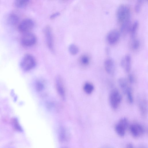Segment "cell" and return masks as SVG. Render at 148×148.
Segmentation results:
<instances>
[{"label": "cell", "instance_id": "3", "mask_svg": "<svg viewBox=\"0 0 148 148\" xmlns=\"http://www.w3.org/2000/svg\"><path fill=\"white\" fill-rule=\"evenodd\" d=\"M122 99V96L116 89H113L110 93L109 101L110 105L114 109H116L119 106Z\"/></svg>", "mask_w": 148, "mask_h": 148}, {"label": "cell", "instance_id": "15", "mask_svg": "<svg viewBox=\"0 0 148 148\" xmlns=\"http://www.w3.org/2000/svg\"><path fill=\"white\" fill-rule=\"evenodd\" d=\"M18 16L15 13H12L8 16V23L12 25L16 24L19 21Z\"/></svg>", "mask_w": 148, "mask_h": 148}, {"label": "cell", "instance_id": "13", "mask_svg": "<svg viewBox=\"0 0 148 148\" xmlns=\"http://www.w3.org/2000/svg\"><path fill=\"white\" fill-rule=\"evenodd\" d=\"M139 101L138 106L140 114L142 116H145L147 112V103L146 100L144 99H141Z\"/></svg>", "mask_w": 148, "mask_h": 148}, {"label": "cell", "instance_id": "27", "mask_svg": "<svg viewBox=\"0 0 148 148\" xmlns=\"http://www.w3.org/2000/svg\"><path fill=\"white\" fill-rule=\"evenodd\" d=\"M126 148H134V147L132 143H129L126 145Z\"/></svg>", "mask_w": 148, "mask_h": 148}, {"label": "cell", "instance_id": "6", "mask_svg": "<svg viewBox=\"0 0 148 148\" xmlns=\"http://www.w3.org/2000/svg\"><path fill=\"white\" fill-rule=\"evenodd\" d=\"M128 126L127 121L125 119H121L115 125V131L119 136L123 137L125 134V130Z\"/></svg>", "mask_w": 148, "mask_h": 148}, {"label": "cell", "instance_id": "30", "mask_svg": "<svg viewBox=\"0 0 148 148\" xmlns=\"http://www.w3.org/2000/svg\"><path fill=\"white\" fill-rule=\"evenodd\" d=\"M102 148H110V147H103Z\"/></svg>", "mask_w": 148, "mask_h": 148}, {"label": "cell", "instance_id": "9", "mask_svg": "<svg viewBox=\"0 0 148 148\" xmlns=\"http://www.w3.org/2000/svg\"><path fill=\"white\" fill-rule=\"evenodd\" d=\"M120 32L116 29H113L108 33L106 39L110 44H113L116 43L119 40L120 37Z\"/></svg>", "mask_w": 148, "mask_h": 148}, {"label": "cell", "instance_id": "23", "mask_svg": "<svg viewBox=\"0 0 148 148\" xmlns=\"http://www.w3.org/2000/svg\"><path fill=\"white\" fill-rule=\"evenodd\" d=\"M143 0H138L135 4L134 9L135 11L136 12H138L140 11L141 5L143 3Z\"/></svg>", "mask_w": 148, "mask_h": 148}, {"label": "cell", "instance_id": "1", "mask_svg": "<svg viewBox=\"0 0 148 148\" xmlns=\"http://www.w3.org/2000/svg\"><path fill=\"white\" fill-rule=\"evenodd\" d=\"M130 10L127 5L121 4L118 7L116 16L118 21L121 23L124 21L130 19Z\"/></svg>", "mask_w": 148, "mask_h": 148}, {"label": "cell", "instance_id": "11", "mask_svg": "<svg viewBox=\"0 0 148 148\" xmlns=\"http://www.w3.org/2000/svg\"><path fill=\"white\" fill-rule=\"evenodd\" d=\"M104 68L106 72L109 74H113L115 69V64L113 60L111 58L106 59L104 63Z\"/></svg>", "mask_w": 148, "mask_h": 148}, {"label": "cell", "instance_id": "21", "mask_svg": "<svg viewBox=\"0 0 148 148\" xmlns=\"http://www.w3.org/2000/svg\"><path fill=\"white\" fill-rule=\"evenodd\" d=\"M127 96V99L129 102L130 103H132L134 101V98L131 88L129 87L125 92Z\"/></svg>", "mask_w": 148, "mask_h": 148}, {"label": "cell", "instance_id": "25", "mask_svg": "<svg viewBox=\"0 0 148 148\" xmlns=\"http://www.w3.org/2000/svg\"><path fill=\"white\" fill-rule=\"evenodd\" d=\"M128 80L130 83L133 84L134 83L135 79L133 75L132 74H129L128 76Z\"/></svg>", "mask_w": 148, "mask_h": 148}, {"label": "cell", "instance_id": "10", "mask_svg": "<svg viewBox=\"0 0 148 148\" xmlns=\"http://www.w3.org/2000/svg\"><path fill=\"white\" fill-rule=\"evenodd\" d=\"M55 84L57 92L61 97L64 100L65 98V89L62 79L59 76H57L56 79Z\"/></svg>", "mask_w": 148, "mask_h": 148}, {"label": "cell", "instance_id": "18", "mask_svg": "<svg viewBox=\"0 0 148 148\" xmlns=\"http://www.w3.org/2000/svg\"><path fill=\"white\" fill-rule=\"evenodd\" d=\"M94 87L93 85L91 83L86 82L83 86V89L84 91L87 94H91L94 90Z\"/></svg>", "mask_w": 148, "mask_h": 148}, {"label": "cell", "instance_id": "8", "mask_svg": "<svg viewBox=\"0 0 148 148\" xmlns=\"http://www.w3.org/2000/svg\"><path fill=\"white\" fill-rule=\"evenodd\" d=\"M45 32L47 44L50 50L54 51L53 38L51 28L49 26H47L45 29Z\"/></svg>", "mask_w": 148, "mask_h": 148}, {"label": "cell", "instance_id": "5", "mask_svg": "<svg viewBox=\"0 0 148 148\" xmlns=\"http://www.w3.org/2000/svg\"><path fill=\"white\" fill-rule=\"evenodd\" d=\"M34 26L33 21L29 18H25L22 20L18 26L19 30L24 33L29 32Z\"/></svg>", "mask_w": 148, "mask_h": 148}, {"label": "cell", "instance_id": "2", "mask_svg": "<svg viewBox=\"0 0 148 148\" xmlns=\"http://www.w3.org/2000/svg\"><path fill=\"white\" fill-rule=\"evenodd\" d=\"M36 64L35 58L29 54L25 55L21 62L22 68L25 71H28L32 69L35 66Z\"/></svg>", "mask_w": 148, "mask_h": 148}, {"label": "cell", "instance_id": "29", "mask_svg": "<svg viewBox=\"0 0 148 148\" xmlns=\"http://www.w3.org/2000/svg\"><path fill=\"white\" fill-rule=\"evenodd\" d=\"M138 148H147L146 147L143 146V145H141L140 146H139Z\"/></svg>", "mask_w": 148, "mask_h": 148}, {"label": "cell", "instance_id": "16", "mask_svg": "<svg viewBox=\"0 0 148 148\" xmlns=\"http://www.w3.org/2000/svg\"><path fill=\"white\" fill-rule=\"evenodd\" d=\"M138 25V22L136 20L134 22L132 26H131L130 31V32L131 37L132 39L134 38Z\"/></svg>", "mask_w": 148, "mask_h": 148}, {"label": "cell", "instance_id": "20", "mask_svg": "<svg viewBox=\"0 0 148 148\" xmlns=\"http://www.w3.org/2000/svg\"><path fill=\"white\" fill-rule=\"evenodd\" d=\"M69 50L71 55H75L78 53L79 49L78 47L75 45L72 44L69 46Z\"/></svg>", "mask_w": 148, "mask_h": 148}, {"label": "cell", "instance_id": "4", "mask_svg": "<svg viewBox=\"0 0 148 148\" xmlns=\"http://www.w3.org/2000/svg\"><path fill=\"white\" fill-rule=\"evenodd\" d=\"M36 40L35 35L29 32L24 33L21 38V42L25 46H30L35 44Z\"/></svg>", "mask_w": 148, "mask_h": 148}, {"label": "cell", "instance_id": "22", "mask_svg": "<svg viewBox=\"0 0 148 148\" xmlns=\"http://www.w3.org/2000/svg\"><path fill=\"white\" fill-rule=\"evenodd\" d=\"M140 45V42L138 39H134L132 44V48L134 50L137 49L139 47Z\"/></svg>", "mask_w": 148, "mask_h": 148}, {"label": "cell", "instance_id": "24", "mask_svg": "<svg viewBox=\"0 0 148 148\" xmlns=\"http://www.w3.org/2000/svg\"><path fill=\"white\" fill-rule=\"evenodd\" d=\"M36 88L39 91L41 90L44 87L43 84L40 82H38L36 84Z\"/></svg>", "mask_w": 148, "mask_h": 148}, {"label": "cell", "instance_id": "12", "mask_svg": "<svg viewBox=\"0 0 148 148\" xmlns=\"http://www.w3.org/2000/svg\"><path fill=\"white\" fill-rule=\"evenodd\" d=\"M121 65L127 73H129L131 69V58L129 54L125 55L121 61Z\"/></svg>", "mask_w": 148, "mask_h": 148}, {"label": "cell", "instance_id": "14", "mask_svg": "<svg viewBox=\"0 0 148 148\" xmlns=\"http://www.w3.org/2000/svg\"><path fill=\"white\" fill-rule=\"evenodd\" d=\"M118 83L123 92L125 94L126 90L129 87L128 85L127 79L125 78H120L118 80Z\"/></svg>", "mask_w": 148, "mask_h": 148}, {"label": "cell", "instance_id": "17", "mask_svg": "<svg viewBox=\"0 0 148 148\" xmlns=\"http://www.w3.org/2000/svg\"><path fill=\"white\" fill-rule=\"evenodd\" d=\"M79 62L80 64L82 66H87L89 64L90 58L87 55L85 54L82 55L80 58Z\"/></svg>", "mask_w": 148, "mask_h": 148}, {"label": "cell", "instance_id": "28", "mask_svg": "<svg viewBox=\"0 0 148 148\" xmlns=\"http://www.w3.org/2000/svg\"><path fill=\"white\" fill-rule=\"evenodd\" d=\"M106 53L107 54H109L110 52V50L108 48L106 47Z\"/></svg>", "mask_w": 148, "mask_h": 148}, {"label": "cell", "instance_id": "19", "mask_svg": "<svg viewBox=\"0 0 148 148\" xmlns=\"http://www.w3.org/2000/svg\"><path fill=\"white\" fill-rule=\"evenodd\" d=\"M29 0H16L14 3L16 6L18 8H24L29 3Z\"/></svg>", "mask_w": 148, "mask_h": 148}, {"label": "cell", "instance_id": "26", "mask_svg": "<svg viewBox=\"0 0 148 148\" xmlns=\"http://www.w3.org/2000/svg\"><path fill=\"white\" fill-rule=\"evenodd\" d=\"M60 14V13L59 12L55 13L51 16L50 18L51 19H54L59 16Z\"/></svg>", "mask_w": 148, "mask_h": 148}, {"label": "cell", "instance_id": "7", "mask_svg": "<svg viewBox=\"0 0 148 148\" xmlns=\"http://www.w3.org/2000/svg\"><path fill=\"white\" fill-rule=\"evenodd\" d=\"M129 128L130 133L134 137L140 136L144 134L145 132L143 126L138 123H134L131 125Z\"/></svg>", "mask_w": 148, "mask_h": 148}]
</instances>
